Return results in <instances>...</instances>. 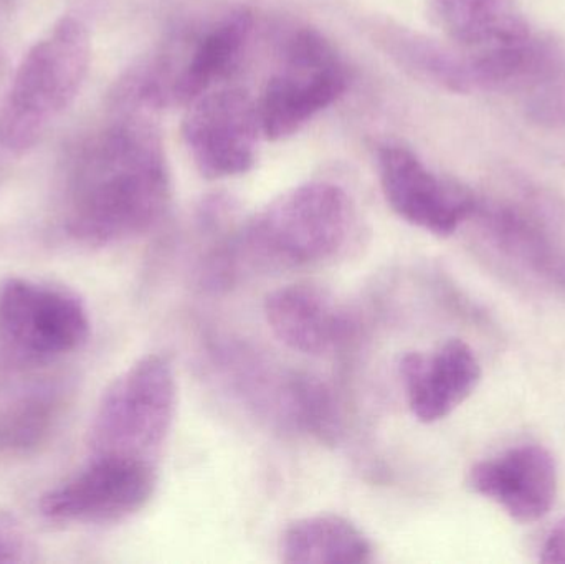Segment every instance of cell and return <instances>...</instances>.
I'll use <instances>...</instances> for the list:
<instances>
[{"label": "cell", "instance_id": "6da1fadb", "mask_svg": "<svg viewBox=\"0 0 565 564\" xmlns=\"http://www.w3.org/2000/svg\"><path fill=\"white\" fill-rule=\"evenodd\" d=\"M171 201L161 135L145 113L118 109L72 156L63 224L83 244H116L152 231Z\"/></svg>", "mask_w": 565, "mask_h": 564}, {"label": "cell", "instance_id": "7a4b0ae2", "mask_svg": "<svg viewBox=\"0 0 565 564\" xmlns=\"http://www.w3.org/2000/svg\"><path fill=\"white\" fill-rule=\"evenodd\" d=\"M354 209L331 182H306L268 202L215 251L212 287H231L250 275L280 274L321 264L348 244Z\"/></svg>", "mask_w": 565, "mask_h": 564}, {"label": "cell", "instance_id": "3957f363", "mask_svg": "<svg viewBox=\"0 0 565 564\" xmlns=\"http://www.w3.org/2000/svg\"><path fill=\"white\" fill-rule=\"evenodd\" d=\"M89 62L88 26L72 15L56 20L23 56L0 105V149H32L75 102Z\"/></svg>", "mask_w": 565, "mask_h": 564}, {"label": "cell", "instance_id": "277c9868", "mask_svg": "<svg viewBox=\"0 0 565 564\" xmlns=\"http://www.w3.org/2000/svg\"><path fill=\"white\" fill-rule=\"evenodd\" d=\"M255 17L248 9L228 10L191 39L168 46L129 70L116 86V105L138 111L189 106L217 88L241 63Z\"/></svg>", "mask_w": 565, "mask_h": 564}, {"label": "cell", "instance_id": "5b68a950", "mask_svg": "<svg viewBox=\"0 0 565 564\" xmlns=\"http://www.w3.org/2000/svg\"><path fill=\"white\" fill-rule=\"evenodd\" d=\"M174 366L164 354H146L103 394L92 426L93 456L152 462L168 439L175 413Z\"/></svg>", "mask_w": 565, "mask_h": 564}, {"label": "cell", "instance_id": "8992f818", "mask_svg": "<svg viewBox=\"0 0 565 564\" xmlns=\"http://www.w3.org/2000/svg\"><path fill=\"white\" fill-rule=\"evenodd\" d=\"M348 86V66L334 43L309 26L292 30L257 103L264 138L281 141L301 131Z\"/></svg>", "mask_w": 565, "mask_h": 564}, {"label": "cell", "instance_id": "52a82bcc", "mask_svg": "<svg viewBox=\"0 0 565 564\" xmlns=\"http://www.w3.org/2000/svg\"><path fill=\"white\" fill-rule=\"evenodd\" d=\"M89 318L73 291L25 278L0 285V370L23 371L78 350Z\"/></svg>", "mask_w": 565, "mask_h": 564}, {"label": "cell", "instance_id": "ba28073f", "mask_svg": "<svg viewBox=\"0 0 565 564\" xmlns=\"http://www.w3.org/2000/svg\"><path fill=\"white\" fill-rule=\"evenodd\" d=\"M264 138L257 102L245 89L214 88L188 106L182 139L198 171L211 181L247 174Z\"/></svg>", "mask_w": 565, "mask_h": 564}, {"label": "cell", "instance_id": "9c48e42d", "mask_svg": "<svg viewBox=\"0 0 565 564\" xmlns=\"http://www.w3.org/2000/svg\"><path fill=\"white\" fill-rule=\"evenodd\" d=\"M149 460L93 456L73 479L42 497L40 510L53 522L115 523L138 513L154 496Z\"/></svg>", "mask_w": 565, "mask_h": 564}, {"label": "cell", "instance_id": "30bf717a", "mask_svg": "<svg viewBox=\"0 0 565 564\" xmlns=\"http://www.w3.org/2000/svg\"><path fill=\"white\" fill-rule=\"evenodd\" d=\"M377 172L392 211L430 234L441 237L454 234L477 207L473 192L431 171L405 146L395 142L379 146Z\"/></svg>", "mask_w": 565, "mask_h": 564}, {"label": "cell", "instance_id": "8fae6325", "mask_svg": "<svg viewBox=\"0 0 565 564\" xmlns=\"http://www.w3.org/2000/svg\"><path fill=\"white\" fill-rule=\"evenodd\" d=\"M468 483L478 496L498 503L514 522L536 523L556 502V460L543 446L524 444L477 464Z\"/></svg>", "mask_w": 565, "mask_h": 564}, {"label": "cell", "instance_id": "7c38bea8", "mask_svg": "<svg viewBox=\"0 0 565 564\" xmlns=\"http://www.w3.org/2000/svg\"><path fill=\"white\" fill-rule=\"evenodd\" d=\"M408 407L420 423L450 416L477 390L481 366L461 340H448L430 354L407 353L398 364Z\"/></svg>", "mask_w": 565, "mask_h": 564}, {"label": "cell", "instance_id": "4fadbf2b", "mask_svg": "<svg viewBox=\"0 0 565 564\" xmlns=\"http://www.w3.org/2000/svg\"><path fill=\"white\" fill-rule=\"evenodd\" d=\"M265 318L289 350L311 357L329 353L349 334V321L334 298L312 284L278 288L265 300Z\"/></svg>", "mask_w": 565, "mask_h": 564}, {"label": "cell", "instance_id": "5bb4252c", "mask_svg": "<svg viewBox=\"0 0 565 564\" xmlns=\"http://www.w3.org/2000/svg\"><path fill=\"white\" fill-rule=\"evenodd\" d=\"M435 25L467 56L526 42L533 30L518 0H427Z\"/></svg>", "mask_w": 565, "mask_h": 564}, {"label": "cell", "instance_id": "9a60e30c", "mask_svg": "<svg viewBox=\"0 0 565 564\" xmlns=\"http://www.w3.org/2000/svg\"><path fill=\"white\" fill-rule=\"evenodd\" d=\"M503 254L537 277L565 288V248L537 212L518 204L477 201L473 215Z\"/></svg>", "mask_w": 565, "mask_h": 564}, {"label": "cell", "instance_id": "2e32d148", "mask_svg": "<svg viewBox=\"0 0 565 564\" xmlns=\"http://www.w3.org/2000/svg\"><path fill=\"white\" fill-rule=\"evenodd\" d=\"M524 116L546 129H565V36L536 33L511 85Z\"/></svg>", "mask_w": 565, "mask_h": 564}, {"label": "cell", "instance_id": "e0dca14e", "mask_svg": "<svg viewBox=\"0 0 565 564\" xmlns=\"http://www.w3.org/2000/svg\"><path fill=\"white\" fill-rule=\"evenodd\" d=\"M375 39L388 58L415 78L458 95L477 89L468 56L455 46L391 23L379 26Z\"/></svg>", "mask_w": 565, "mask_h": 564}, {"label": "cell", "instance_id": "ac0fdd59", "mask_svg": "<svg viewBox=\"0 0 565 564\" xmlns=\"http://www.w3.org/2000/svg\"><path fill=\"white\" fill-rule=\"evenodd\" d=\"M280 552L288 564H364L372 562L374 549L344 517L316 515L285 530Z\"/></svg>", "mask_w": 565, "mask_h": 564}, {"label": "cell", "instance_id": "d6986e66", "mask_svg": "<svg viewBox=\"0 0 565 564\" xmlns=\"http://www.w3.org/2000/svg\"><path fill=\"white\" fill-rule=\"evenodd\" d=\"M58 391L45 384L10 391L0 397V454H25L49 439L58 423Z\"/></svg>", "mask_w": 565, "mask_h": 564}, {"label": "cell", "instance_id": "ffe728a7", "mask_svg": "<svg viewBox=\"0 0 565 564\" xmlns=\"http://www.w3.org/2000/svg\"><path fill=\"white\" fill-rule=\"evenodd\" d=\"M29 545L19 530L0 522V564L30 562Z\"/></svg>", "mask_w": 565, "mask_h": 564}, {"label": "cell", "instance_id": "44dd1931", "mask_svg": "<svg viewBox=\"0 0 565 564\" xmlns=\"http://www.w3.org/2000/svg\"><path fill=\"white\" fill-rule=\"evenodd\" d=\"M540 560L543 563L565 564V519L551 530L541 550Z\"/></svg>", "mask_w": 565, "mask_h": 564}]
</instances>
